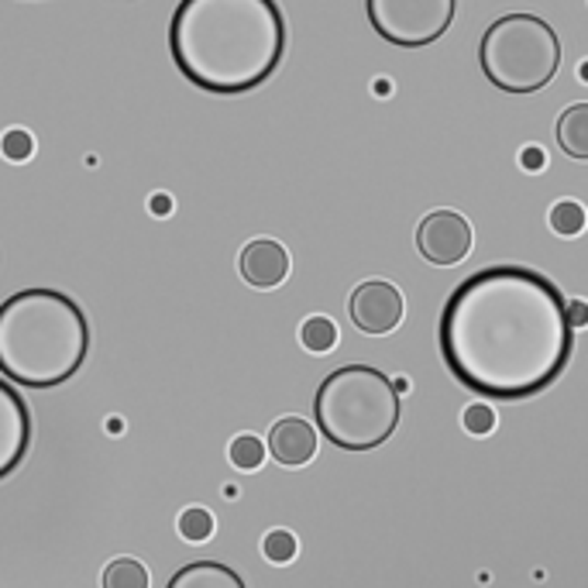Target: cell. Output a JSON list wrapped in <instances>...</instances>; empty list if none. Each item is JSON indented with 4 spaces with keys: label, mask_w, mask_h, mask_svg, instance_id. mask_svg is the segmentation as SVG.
<instances>
[{
    "label": "cell",
    "mask_w": 588,
    "mask_h": 588,
    "mask_svg": "<svg viewBox=\"0 0 588 588\" xmlns=\"http://www.w3.org/2000/svg\"><path fill=\"white\" fill-rule=\"evenodd\" d=\"M438 341L444 365L465 389L489 399H530L568 369L575 327L568 299L547 275L493 265L451 293Z\"/></svg>",
    "instance_id": "1"
},
{
    "label": "cell",
    "mask_w": 588,
    "mask_h": 588,
    "mask_svg": "<svg viewBox=\"0 0 588 588\" xmlns=\"http://www.w3.org/2000/svg\"><path fill=\"white\" fill-rule=\"evenodd\" d=\"M169 53L193 87L248 93L272 80L286 56V14L275 0H179Z\"/></svg>",
    "instance_id": "2"
},
{
    "label": "cell",
    "mask_w": 588,
    "mask_h": 588,
    "mask_svg": "<svg viewBox=\"0 0 588 588\" xmlns=\"http://www.w3.org/2000/svg\"><path fill=\"white\" fill-rule=\"evenodd\" d=\"M90 324L80 303L32 286L0 303V372L24 389H56L83 369Z\"/></svg>",
    "instance_id": "3"
},
{
    "label": "cell",
    "mask_w": 588,
    "mask_h": 588,
    "mask_svg": "<svg viewBox=\"0 0 588 588\" xmlns=\"http://www.w3.org/2000/svg\"><path fill=\"white\" fill-rule=\"evenodd\" d=\"M314 420L341 451H375L399 427V393L372 365L335 369L314 396Z\"/></svg>",
    "instance_id": "4"
},
{
    "label": "cell",
    "mask_w": 588,
    "mask_h": 588,
    "mask_svg": "<svg viewBox=\"0 0 588 588\" xmlns=\"http://www.w3.org/2000/svg\"><path fill=\"white\" fill-rule=\"evenodd\" d=\"M478 66L502 93H536L561 69V38L536 14H506L493 21L478 45Z\"/></svg>",
    "instance_id": "5"
},
{
    "label": "cell",
    "mask_w": 588,
    "mask_h": 588,
    "mask_svg": "<svg viewBox=\"0 0 588 588\" xmlns=\"http://www.w3.org/2000/svg\"><path fill=\"white\" fill-rule=\"evenodd\" d=\"M372 29L396 48H423L448 35L457 0H365Z\"/></svg>",
    "instance_id": "6"
},
{
    "label": "cell",
    "mask_w": 588,
    "mask_h": 588,
    "mask_svg": "<svg viewBox=\"0 0 588 588\" xmlns=\"http://www.w3.org/2000/svg\"><path fill=\"white\" fill-rule=\"evenodd\" d=\"M417 251L430 265H457L472 251V224L457 211H433L417 227Z\"/></svg>",
    "instance_id": "7"
},
{
    "label": "cell",
    "mask_w": 588,
    "mask_h": 588,
    "mask_svg": "<svg viewBox=\"0 0 588 588\" xmlns=\"http://www.w3.org/2000/svg\"><path fill=\"white\" fill-rule=\"evenodd\" d=\"M348 310L362 335H389L403 324V293L386 279H369L351 293Z\"/></svg>",
    "instance_id": "8"
},
{
    "label": "cell",
    "mask_w": 588,
    "mask_h": 588,
    "mask_svg": "<svg viewBox=\"0 0 588 588\" xmlns=\"http://www.w3.org/2000/svg\"><path fill=\"white\" fill-rule=\"evenodd\" d=\"M29 448H32V410L11 382L0 378V478L18 472Z\"/></svg>",
    "instance_id": "9"
},
{
    "label": "cell",
    "mask_w": 588,
    "mask_h": 588,
    "mask_svg": "<svg viewBox=\"0 0 588 588\" xmlns=\"http://www.w3.org/2000/svg\"><path fill=\"white\" fill-rule=\"evenodd\" d=\"M241 275L255 290H275L290 275V251L272 238H255L241 251Z\"/></svg>",
    "instance_id": "10"
},
{
    "label": "cell",
    "mask_w": 588,
    "mask_h": 588,
    "mask_svg": "<svg viewBox=\"0 0 588 588\" xmlns=\"http://www.w3.org/2000/svg\"><path fill=\"white\" fill-rule=\"evenodd\" d=\"M269 451L279 465L299 468L317 454V430L314 423H306L303 417H283L275 420L269 430Z\"/></svg>",
    "instance_id": "11"
},
{
    "label": "cell",
    "mask_w": 588,
    "mask_h": 588,
    "mask_svg": "<svg viewBox=\"0 0 588 588\" xmlns=\"http://www.w3.org/2000/svg\"><path fill=\"white\" fill-rule=\"evenodd\" d=\"M166 588H245V581L220 561H193V565L179 568Z\"/></svg>",
    "instance_id": "12"
},
{
    "label": "cell",
    "mask_w": 588,
    "mask_h": 588,
    "mask_svg": "<svg viewBox=\"0 0 588 588\" xmlns=\"http://www.w3.org/2000/svg\"><path fill=\"white\" fill-rule=\"evenodd\" d=\"M557 145L575 162H588V104H572L557 117Z\"/></svg>",
    "instance_id": "13"
},
{
    "label": "cell",
    "mask_w": 588,
    "mask_h": 588,
    "mask_svg": "<svg viewBox=\"0 0 588 588\" xmlns=\"http://www.w3.org/2000/svg\"><path fill=\"white\" fill-rule=\"evenodd\" d=\"M148 568L135 557H114L104 568V588H148Z\"/></svg>",
    "instance_id": "14"
},
{
    "label": "cell",
    "mask_w": 588,
    "mask_h": 588,
    "mask_svg": "<svg viewBox=\"0 0 588 588\" xmlns=\"http://www.w3.org/2000/svg\"><path fill=\"white\" fill-rule=\"evenodd\" d=\"M299 341H303L306 351L324 354V351H330L338 344V327H335V320H327V317H310L299 330Z\"/></svg>",
    "instance_id": "15"
},
{
    "label": "cell",
    "mask_w": 588,
    "mask_h": 588,
    "mask_svg": "<svg viewBox=\"0 0 588 588\" xmlns=\"http://www.w3.org/2000/svg\"><path fill=\"white\" fill-rule=\"evenodd\" d=\"M551 227L561 238H575L585 231V207L575 200H561L551 207Z\"/></svg>",
    "instance_id": "16"
},
{
    "label": "cell",
    "mask_w": 588,
    "mask_h": 588,
    "mask_svg": "<svg viewBox=\"0 0 588 588\" xmlns=\"http://www.w3.org/2000/svg\"><path fill=\"white\" fill-rule=\"evenodd\" d=\"M179 533H183V541H190V544L211 541V536H214V517L203 506H190V509L179 513Z\"/></svg>",
    "instance_id": "17"
},
{
    "label": "cell",
    "mask_w": 588,
    "mask_h": 588,
    "mask_svg": "<svg viewBox=\"0 0 588 588\" xmlns=\"http://www.w3.org/2000/svg\"><path fill=\"white\" fill-rule=\"evenodd\" d=\"M231 465L235 468H241V472H255V468H262V462H265V444L259 441V438H251V433H241V438H235L231 441Z\"/></svg>",
    "instance_id": "18"
},
{
    "label": "cell",
    "mask_w": 588,
    "mask_h": 588,
    "mask_svg": "<svg viewBox=\"0 0 588 588\" xmlns=\"http://www.w3.org/2000/svg\"><path fill=\"white\" fill-rule=\"evenodd\" d=\"M296 536L290 530H269L265 541H262V554L272 561V565H290L296 557Z\"/></svg>",
    "instance_id": "19"
},
{
    "label": "cell",
    "mask_w": 588,
    "mask_h": 588,
    "mask_svg": "<svg viewBox=\"0 0 588 588\" xmlns=\"http://www.w3.org/2000/svg\"><path fill=\"white\" fill-rule=\"evenodd\" d=\"M0 151H4L8 162H29L35 151V142L24 127H11V132H4V138H0Z\"/></svg>",
    "instance_id": "20"
},
{
    "label": "cell",
    "mask_w": 588,
    "mask_h": 588,
    "mask_svg": "<svg viewBox=\"0 0 588 588\" xmlns=\"http://www.w3.org/2000/svg\"><path fill=\"white\" fill-rule=\"evenodd\" d=\"M462 420H465V430L475 433V438H485V433L496 430V410L489 403H472Z\"/></svg>",
    "instance_id": "21"
},
{
    "label": "cell",
    "mask_w": 588,
    "mask_h": 588,
    "mask_svg": "<svg viewBox=\"0 0 588 588\" xmlns=\"http://www.w3.org/2000/svg\"><path fill=\"white\" fill-rule=\"evenodd\" d=\"M520 166L527 169V172H541L544 166H547V156H544V148H523V156H520Z\"/></svg>",
    "instance_id": "22"
},
{
    "label": "cell",
    "mask_w": 588,
    "mask_h": 588,
    "mask_svg": "<svg viewBox=\"0 0 588 588\" xmlns=\"http://www.w3.org/2000/svg\"><path fill=\"white\" fill-rule=\"evenodd\" d=\"M568 324L572 327H585L588 324V306L578 299V303H568Z\"/></svg>",
    "instance_id": "23"
},
{
    "label": "cell",
    "mask_w": 588,
    "mask_h": 588,
    "mask_svg": "<svg viewBox=\"0 0 588 588\" xmlns=\"http://www.w3.org/2000/svg\"><path fill=\"white\" fill-rule=\"evenodd\" d=\"M151 207H156L159 214H166V211H169V200H166V196H159L156 203H151Z\"/></svg>",
    "instance_id": "24"
}]
</instances>
